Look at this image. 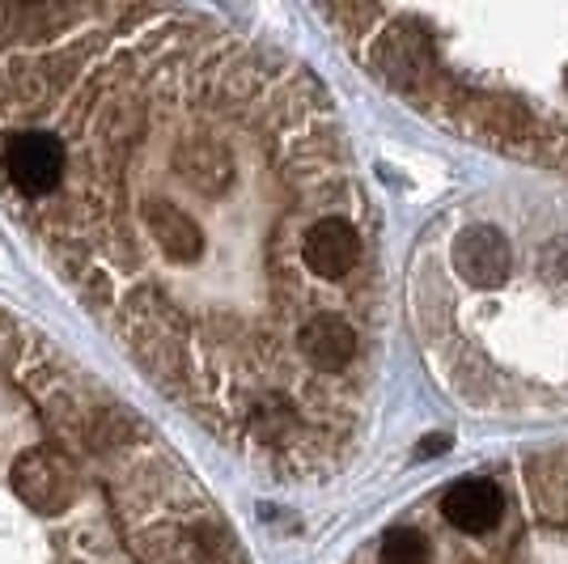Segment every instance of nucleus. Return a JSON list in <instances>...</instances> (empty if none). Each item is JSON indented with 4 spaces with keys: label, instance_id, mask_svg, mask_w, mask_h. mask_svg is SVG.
I'll return each mask as SVG.
<instances>
[{
    "label": "nucleus",
    "instance_id": "f257e3e1",
    "mask_svg": "<svg viewBox=\"0 0 568 564\" xmlns=\"http://www.w3.org/2000/svg\"><path fill=\"white\" fill-rule=\"evenodd\" d=\"M0 209L174 407L272 480L356 450L382 238L332 94L195 9L0 0Z\"/></svg>",
    "mask_w": 568,
    "mask_h": 564
},
{
    "label": "nucleus",
    "instance_id": "f03ea898",
    "mask_svg": "<svg viewBox=\"0 0 568 564\" xmlns=\"http://www.w3.org/2000/svg\"><path fill=\"white\" fill-rule=\"evenodd\" d=\"M0 564H251L187 459L0 306Z\"/></svg>",
    "mask_w": 568,
    "mask_h": 564
},
{
    "label": "nucleus",
    "instance_id": "7ed1b4c3",
    "mask_svg": "<svg viewBox=\"0 0 568 564\" xmlns=\"http://www.w3.org/2000/svg\"><path fill=\"white\" fill-rule=\"evenodd\" d=\"M407 302L437 382L484 416H568V195L484 191L425 230Z\"/></svg>",
    "mask_w": 568,
    "mask_h": 564
},
{
    "label": "nucleus",
    "instance_id": "20e7f679",
    "mask_svg": "<svg viewBox=\"0 0 568 564\" xmlns=\"http://www.w3.org/2000/svg\"><path fill=\"white\" fill-rule=\"evenodd\" d=\"M386 94L458 141L568 183V0L318 4Z\"/></svg>",
    "mask_w": 568,
    "mask_h": 564
}]
</instances>
